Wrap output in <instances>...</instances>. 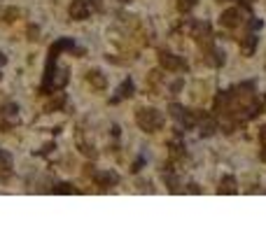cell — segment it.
<instances>
[{
	"mask_svg": "<svg viewBox=\"0 0 266 233\" xmlns=\"http://www.w3.org/2000/svg\"><path fill=\"white\" fill-rule=\"evenodd\" d=\"M70 79V70L68 68H56V61H47L44 68V84L42 91L44 94H54V91H61Z\"/></svg>",
	"mask_w": 266,
	"mask_h": 233,
	"instance_id": "6da1fadb",
	"label": "cell"
},
{
	"mask_svg": "<svg viewBox=\"0 0 266 233\" xmlns=\"http://www.w3.org/2000/svg\"><path fill=\"white\" fill-rule=\"evenodd\" d=\"M136 124H138L145 133H157L164 126V115L154 107H138L136 110Z\"/></svg>",
	"mask_w": 266,
	"mask_h": 233,
	"instance_id": "7a4b0ae2",
	"label": "cell"
},
{
	"mask_svg": "<svg viewBox=\"0 0 266 233\" xmlns=\"http://www.w3.org/2000/svg\"><path fill=\"white\" fill-rule=\"evenodd\" d=\"M159 63L161 68H166V70H173V73H178V70H187V63L182 61L180 56H175V54L170 52H159Z\"/></svg>",
	"mask_w": 266,
	"mask_h": 233,
	"instance_id": "3957f363",
	"label": "cell"
},
{
	"mask_svg": "<svg viewBox=\"0 0 266 233\" xmlns=\"http://www.w3.org/2000/svg\"><path fill=\"white\" fill-rule=\"evenodd\" d=\"M89 2L86 0H73L70 2V7H68V14H70V19L73 21H84L89 19Z\"/></svg>",
	"mask_w": 266,
	"mask_h": 233,
	"instance_id": "277c9868",
	"label": "cell"
},
{
	"mask_svg": "<svg viewBox=\"0 0 266 233\" xmlns=\"http://www.w3.org/2000/svg\"><path fill=\"white\" fill-rule=\"evenodd\" d=\"M203 52H205V63H208V65H213V68H220V65L224 63V54H222V49H217L215 44L205 47Z\"/></svg>",
	"mask_w": 266,
	"mask_h": 233,
	"instance_id": "5b68a950",
	"label": "cell"
},
{
	"mask_svg": "<svg viewBox=\"0 0 266 233\" xmlns=\"http://www.w3.org/2000/svg\"><path fill=\"white\" fill-rule=\"evenodd\" d=\"M220 23H222L224 28H236V26H241V12L238 10H226L222 12V17H220Z\"/></svg>",
	"mask_w": 266,
	"mask_h": 233,
	"instance_id": "8992f818",
	"label": "cell"
},
{
	"mask_svg": "<svg viewBox=\"0 0 266 233\" xmlns=\"http://www.w3.org/2000/svg\"><path fill=\"white\" fill-rule=\"evenodd\" d=\"M96 182L103 187V189H110V187H117L119 175L117 173H112V170H103V173H98L96 175Z\"/></svg>",
	"mask_w": 266,
	"mask_h": 233,
	"instance_id": "52a82bcc",
	"label": "cell"
},
{
	"mask_svg": "<svg viewBox=\"0 0 266 233\" xmlns=\"http://www.w3.org/2000/svg\"><path fill=\"white\" fill-rule=\"evenodd\" d=\"M133 91H136L133 82H131V79H124V84L117 89V96H115V98H110V103H119V100H124V98H131Z\"/></svg>",
	"mask_w": 266,
	"mask_h": 233,
	"instance_id": "ba28073f",
	"label": "cell"
},
{
	"mask_svg": "<svg viewBox=\"0 0 266 233\" xmlns=\"http://www.w3.org/2000/svg\"><path fill=\"white\" fill-rule=\"evenodd\" d=\"M86 82L94 86L96 91H105V86H107V79L101 73H98V70H91V73L86 75Z\"/></svg>",
	"mask_w": 266,
	"mask_h": 233,
	"instance_id": "9c48e42d",
	"label": "cell"
},
{
	"mask_svg": "<svg viewBox=\"0 0 266 233\" xmlns=\"http://www.w3.org/2000/svg\"><path fill=\"white\" fill-rule=\"evenodd\" d=\"M19 19V10L17 7H0V21L12 23Z\"/></svg>",
	"mask_w": 266,
	"mask_h": 233,
	"instance_id": "30bf717a",
	"label": "cell"
},
{
	"mask_svg": "<svg viewBox=\"0 0 266 233\" xmlns=\"http://www.w3.org/2000/svg\"><path fill=\"white\" fill-rule=\"evenodd\" d=\"M199 124H201V136H213L215 128H217V124H215L213 119H208V116H203Z\"/></svg>",
	"mask_w": 266,
	"mask_h": 233,
	"instance_id": "8fae6325",
	"label": "cell"
},
{
	"mask_svg": "<svg viewBox=\"0 0 266 233\" xmlns=\"http://www.w3.org/2000/svg\"><path fill=\"white\" fill-rule=\"evenodd\" d=\"M234 191H236V180L231 175H226L222 180V184H220V194H234Z\"/></svg>",
	"mask_w": 266,
	"mask_h": 233,
	"instance_id": "7c38bea8",
	"label": "cell"
},
{
	"mask_svg": "<svg viewBox=\"0 0 266 233\" xmlns=\"http://www.w3.org/2000/svg\"><path fill=\"white\" fill-rule=\"evenodd\" d=\"M196 2H199V0H175V7L187 14V12H192L194 7H196Z\"/></svg>",
	"mask_w": 266,
	"mask_h": 233,
	"instance_id": "4fadbf2b",
	"label": "cell"
},
{
	"mask_svg": "<svg viewBox=\"0 0 266 233\" xmlns=\"http://www.w3.org/2000/svg\"><path fill=\"white\" fill-rule=\"evenodd\" d=\"M255 47H257V38H255V35H247V38L243 40V44H241V49H243V54L255 52Z\"/></svg>",
	"mask_w": 266,
	"mask_h": 233,
	"instance_id": "5bb4252c",
	"label": "cell"
},
{
	"mask_svg": "<svg viewBox=\"0 0 266 233\" xmlns=\"http://www.w3.org/2000/svg\"><path fill=\"white\" fill-rule=\"evenodd\" d=\"M168 112H170V116H173L175 121H182V116H184V107H182V105H175V103H170V105H168Z\"/></svg>",
	"mask_w": 266,
	"mask_h": 233,
	"instance_id": "9a60e30c",
	"label": "cell"
},
{
	"mask_svg": "<svg viewBox=\"0 0 266 233\" xmlns=\"http://www.w3.org/2000/svg\"><path fill=\"white\" fill-rule=\"evenodd\" d=\"M54 194H80V189L73 187V184H56V187H54Z\"/></svg>",
	"mask_w": 266,
	"mask_h": 233,
	"instance_id": "2e32d148",
	"label": "cell"
},
{
	"mask_svg": "<svg viewBox=\"0 0 266 233\" xmlns=\"http://www.w3.org/2000/svg\"><path fill=\"white\" fill-rule=\"evenodd\" d=\"M61 105H65V96H59V98H54L52 103H47L44 112H54V110H59Z\"/></svg>",
	"mask_w": 266,
	"mask_h": 233,
	"instance_id": "e0dca14e",
	"label": "cell"
},
{
	"mask_svg": "<svg viewBox=\"0 0 266 233\" xmlns=\"http://www.w3.org/2000/svg\"><path fill=\"white\" fill-rule=\"evenodd\" d=\"M10 163H12V156L7 154V152H2V149H0V168H7Z\"/></svg>",
	"mask_w": 266,
	"mask_h": 233,
	"instance_id": "ac0fdd59",
	"label": "cell"
},
{
	"mask_svg": "<svg viewBox=\"0 0 266 233\" xmlns=\"http://www.w3.org/2000/svg\"><path fill=\"white\" fill-rule=\"evenodd\" d=\"M28 33H31V40H38V28H35V26H31Z\"/></svg>",
	"mask_w": 266,
	"mask_h": 233,
	"instance_id": "d6986e66",
	"label": "cell"
},
{
	"mask_svg": "<svg viewBox=\"0 0 266 233\" xmlns=\"http://www.w3.org/2000/svg\"><path fill=\"white\" fill-rule=\"evenodd\" d=\"M170 89H173V91H180V89H182V79H178V82H173V86H170Z\"/></svg>",
	"mask_w": 266,
	"mask_h": 233,
	"instance_id": "ffe728a7",
	"label": "cell"
},
{
	"mask_svg": "<svg viewBox=\"0 0 266 233\" xmlns=\"http://www.w3.org/2000/svg\"><path fill=\"white\" fill-rule=\"evenodd\" d=\"M94 5H96V10H101L103 5H101V0H94Z\"/></svg>",
	"mask_w": 266,
	"mask_h": 233,
	"instance_id": "44dd1931",
	"label": "cell"
},
{
	"mask_svg": "<svg viewBox=\"0 0 266 233\" xmlns=\"http://www.w3.org/2000/svg\"><path fill=\"white\" fill-rule=\"evenodd\" d=\"M252 2H255V0H243V5H247V7H250Z\"/></svg>",
	"mask_w": 266,
	"mask_h": 233,
	"instance_id": "7402d4cb",
	"label": "cell"
}]
</instances>
